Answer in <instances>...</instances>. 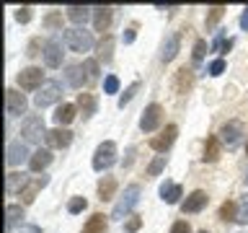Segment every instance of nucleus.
<instances>
[{
  "instance_id": "obj_30",
  "label": "nucleus",
  "mask_w": 248,
  "mask_h": 233,
  "mask_svg": "<svg viewBox=\"0 0 248 233\" xmlns=\"http://www.w3.org/2000/svg\"><path fill=\"white\" fill-rule=\"evenodd\" d=\"M111 50H114V39L106 34L104 39H101V44H98V60L108 62V60H111Z\"/></svg>"
},
{
  "instance_id": "obj_23",
  "label": "nucleus",
  "mask_w": 248,
  "mask_h": 233,
  "mask_svg": "<svg viewBox=\"0 0 248 233\" xmlns=\"http://www.w3.org/2000/svg\"><path fill=\"white\" fill-rule=\"evenodd\" d=\"M83 233H106V217L101 215V213L91 215L88 223L83 225Z\"/></svg>"
},
{
  "instance_id": "obj_15",
  "label": "nucleus",
  "mask_w": 248,
  "mask_h": 233,
  "mask_svg": "<svg viewBox=\"0 0 248 233\" xmlns=\"http://www.w3.org/2000/svg\"><path fill=\"white\" fill-rule=\"evenodd\" d=\"M96 106H98V99H96V93H88V91L78 93V109L83 112V116H85V119L96 114Z\"/></svg>"
},
{
  "instance_id": "obj_18",
  "label": "nucleus",
  "mask_w": 248,
  "mask_h": 233,
  "mask_svg": "<svg viewBox=\"0 0 248 233\" xmlns=\"http://www.w3.org/2000/svg\"><path fill=\"white\" fill-rule=\"evenodd\" d=\"M181 194H184L181 184H173V182H166V184H160V200H163V202H168V205H176Z\"/></svg>"
},
{
  "instance_id": "obj_25",
  "label": "nucleus",
  "mask_w": 248,
  "mask_h": 233,
  "mask_svg": "<svg viewBox=\"0 0 248 233\" xmlns=\"http://www.w3.org/2000/svg\"><path fill=\"white\" fill-rule=\"evenodd\" d=\"M83 73H85V70H83L80 65H70V67H67V83L73 85V88H83V83L88 81Z\"/></svg>"
},
{
  "instance_id": "obj_37",
  "label": "nucleus",
  "mask_w": 248,
  "mask_h": 233,
  "mask_svg": "<svg viewBox=\"0 0 248 233\" xmlns=\"http://www.w3.org/2000/svg\"><path fill=\"white\" fill-rule=\"evenodd\" d=\"M238 223L240 225H248V194L240 200V205H238Z\"/></svg>"
},
{
  "instance_id": "obj_50",
  "label": "nucleus",
  "mask_w": 248,
  "mask_h": 233,
  "mask_svg": "<svg viewBox=\"0 0 248 233\" xmlns=\"http://www.w3.org/2000/svg\"><path fill=\"white\" fill-rule=\"evenodd\" d=\"M199 233H209V231H199Z\"/></svg>"
},
{
  "instance_id": "obj_7",
  "label": "nucleus",
  "mask_w": 248,
  "mask_h": 233,
  "mask_svg": "<svg viewBox=\"0 0 248 233\" xmlns=\"http://www.w3.org/2000/svg\"><path fill=\"white\" fill-rule=\"evenodd\" d=\"M46 184H49V176H44V174H42V176H34V179H29V182H26V186H23V189L18 192V194H21V202H23V205H31V202L36 200V194L42 192Z\"/></svg>"
},
{
  "instance_id": "obj_1",
  "label": "nucleus",
  "mask_w": 248,
  "mask_h": 233,
  "mask_svg": "<svg viewBox=\"0 0 248 233\" xmlns=\"http://www.w3.org/2000/svg\"><path fill=\"white\" fill-rule=\"evenodd\" d=\"M65 44L73 52H88L93 47V36L83 26H73V29H65Z\"/></svg>"
},
{
  "instance_id": "obj_19",
  "label": "nucleus",
  "mask_w": 248,
  "mask_h": 233,
  "mask_svg": "<svg viewBox=\"0 0 248 233\" xmlns=\"http://www.w3.org/2000/svg\"><path fill=\"white\" fill-rule=\"evenodd\" d=\"M26 145H23V143H11V145H8V166H18V163L21 161H26Z\"/></svg>"
},
{
  "instance_id": "obj_8",
  "label": "nucleus",
  "mask_w": 248,
  "mask_h": 233,
  "mask_svg": "<svg viewBox=\"0 0 248 233\" xmlns=\"http://www.w3.org/2000/svg\"><path fill=\"white\" fill-rule=\"evenodd\" d=\"M18 85L23 91H34V88H39V85H44L42 67H23L18 73Z\"/></svg>"
},
{
  "instance_id": "obj_26",
  "label": "nucleus",
  "mask_w": 248,
  "mask_h": 233,
  "mask_svg": "<svg viewBox=\"0 0 248 233\" xmlns=\"http://www.w3.org/2000/svg\"><path fill=\"white\" fill-rule=\"evenodd\" d=\"M73 119H75V106L73 104L57 106V112H54V122H57V124H70Z\"/></svg>"
},
{
  "instance_id": "obj_41",
  "label": "nucleus",
  "mask_w": 248,
  "mask_h": 233,
  "mask_svg": "<svg viewBox=\"0 0 248 233\" xmlns=\"http://www.w3.org/2000/svg\"><path fill=\"white\" fill-rule=\"evenodd\" d=\"M104 91H106V93H116V91H119V78H116V75H108L106 81H104Z\"/></svg>"
},
{
  "instance_id": "obj_16",
  "label": "nucleus",
  "mask_w": 248,
  "mask_h": 233,
  "mask_svg": "<svg viewBox=\"0 0 248 233\" xmlns=\"http://www.w3.org/2000/svg\"><path fill=\"white\" fill-rule=\"evenodd\" d=\"M93 26H96V31H108V26H111V8H93Z\"/></svg>"
},
{
  "instance_id": "obj_49",
  "label": "nucleus",
  "mask_w": 248,
  "mask_h": 233,
  "mask_svg": "<svg viewBox=\"0 0 248 233\" xmlns=\"http://www.w3.org/2000/svg\"><path fill=\"white\" fill-rule=\"evenodd\" d=\"M246 184H248V174H246Z\"/></svg>"
},
{
  "instance_id": "obj_13",
  "label": "nucleus",
  "mask_w": 248,
  "mask_h": 233,
  "mask_svg": "<svg viewBox=\"0 0 248 233\" xmlns=\"http://www.w3.org/2000/svg\"><path fill=\"white\" fill-rule=\"evenodd\" d=\"M44 65L46 67H60L62 65V50H60V42L57 39H49L44 42Z\"/></svg>"
},
{
  "instance_id": "obj_4",
  "label": "nucleus",
  "mask_w": 248,
  "mask_h": 233,
  "mask_svg": "<svg viewBox=\"0 0 248 233\" xmlns=\"http://www.w3.org/2000/svg\"><path fill=\"white\" fill-rule=\"evenodd\" d=\"M62 96V88H60V83L57 81H46L42 88H39V93L34 96V104L39 106V109H44V106H49V104H54Z\"/></svg>"
},
{
  "instance_id": "obj_14",
  "label": "nucleus",
  "mask_w": 248,
  "mask_h": 233,
  "mask_svg": "<svg viewBox=\"0 0 248 233\" xmlns=\"http://www.w3.org/2000/svg\"><path fill=\"white\" fill-rule=\"evenodd\" d=\"M46 145H49V148H67L70 143H73V132H70V130H49V132H46Z\"/></svg>"
},
{
  "instance_id": "obj_38",
  "label": "nucleus",
  "mask_w": 248,
  "mask_h": 233,
  "mask_svg": "<svg viewBox=\"0 0 248 233\" xmlns=\"http://www.w3.org/2000/svg\"><path fill=\"white\" fill-rule=\"evenodd\" d=\"M44 29H62V13H49L44 18Z\"/></svg>"
},
{
  "instance_id": "obj_44",
  "label": "nucleus",
  "mask_w": 248,
  "mask_h": 233,
  "mask_svg": "<svg viewBox=\"0 0 248 233\" xmlns=\"http://www.w3.org/2000/svg\"><path fill=\"white\" fill-rule=\"evenodd\" d=\"M170 233H191V228H189L186 220H176L173 225H170Z\"/></svg>"
},
{
  "instance_id": "obj_48",
  "label": "nucleus",
  "mask_w": 248,
  "mask_h": 233,
  "mask_svg": "<svg viewBox=\"0 0 248 233\" xmlns=\"http://www.w3.org/2000/svg\"><path fill=\"white\" fill-rule=\"evenodd\" d=\"M246 153H248V143H246Z\"/></svg>"
},
{
  "instance_id": "obj_21",
  "label": "nucleus",
  "mask_w": 248,
  "mask_h": 233,
  "mask_svg": "<svg viewBox=\"0 0 248 233\" xmlns=\"http://www.w3.org/2000/svg\"><path fill=\"white\" fill-rule=\"evenodd\" d=\"M178 42H181V36H178V34H170L166 42H163V52H160V60H163V62H170V60L176 57Z\"/></svg>"
},
{
  "instance_id": "obj_24",
  "label": "nucleus",
  "mask_w": 248,
  "mask_h": 233,
  "mask_svg": "<svg viewBox=\"0 0 248 233\" xmlns=\"http://www.w3.org/2000/svg\"><path fill=\"white\" fill-rule=\"evenodd\" d=\"M114 192H116V179H114V176H104V179L98 182V197L106 202V200L114 197Z\"/></svg>"
},
{
  "instance_id": "obj_29",
  "label": "nucleus",
  "mask_w": 248,
  "mask_h": 233,
  "mask_svg": "<svg viewBox=\"0 0 248 233\" xmlns=\"http://www.w3.org/2000/svg\"><path fill=\"white\" fill-rule=\"evenodd\" d=\"M220 220H238V205L232 200H228V202H222L220 205Z\"/></svg>"
},
{
  "instance_id": "obj_43",
  "label": "nucleus",
  "mask_w": 248,
  "mask_h": 233,
  "mask_svg": "<svg viewBox=\"0 0 248 233\" xmlns=\"http://www.w3.org/2000/svg\"><path fill=\"white\" fill-rule=\"evenodd\" d=\"M16 21H18V23H29L31 21V8H18V11H16Z\"/></svg>"
},
{
  "instance_id": "obj_34",
  "label": "nucleus",
  "mask_w": 248,
  "mask_h": 233,
  "mask_svg": "<svg viewBox=\"0 0 248 233\" xmlns=\"http://www.w3.org/2000/svg\"><path fill=\"white\" fill-rule=\"evenodd\" d=\"M85 207H88V202H85V197H73V200H70L67 202V213H83V210Z\"/></svg>"
},
{
  "instance_id": "obj_28",
  "label": "nucleus",
  "mask_w": 248,
  "mask_h": 233,
  "mask_svg": "<svg viewBox=\"0 0 248 233\" xmlns=\"http://www.w3.org/2000/svg\"><path fill=\"white\" fill-rule=\"evenodd\" d=\"M23 186H26V179H23V174H16V171H11V174H8V182H5V192L13 194L16 189L21 192Z\"/></svg>"
},
{
  "instance_id": "obj_36",
  "label": "nucleus",
  "mask_w": 248,
  "mask_h": 233,
  "mask_svg": "<svg viewBox=\"0 0 248 233\" xmlns=\"http://www.w3.org/2000/svg\"><path fill=\"white\" fill-rule=\"evenodd\" d=\"M222 11H225L222 5H215V8H209V16H207V29H212L215 23L222 18Z\"/></svg>"
},
{
  "instance_id": "obj_47",
  "label": "nucleus",
  "mask_w": 248,
  "mask_h": 233,
  "mask_svg": "<svg viewBox=\"0 0 248 233\" xmlns=\"http://www.w3.org/2000/svg\"><path fill=\"white\" fill-rule=\"evenodd\" d=\"M21 233H42V228H39V225H26Z\"/></svg>"
},
{
  "instance_id": "obj_31",
  "label": "nucleus",
  "mask_w": 248,
  "mask_h": 233,
  "mask_svg": "<svg viewBox=\"0 0 248 233\" xmlns=\"http://www.w3.org/2000/svg\"><path fill=\"white\" fill-rule=\"evenodd\" d=\"M191 83H194V73L191 70H186V67H181L178 70V91H189L191 88Z\"/></svg>"
},
{
  "instance_id": "obj_9",
  "label": "nucleus",
  "mask_w": 248,
  "mask_h": 233,
  "mask_svg": "<svg viewBox=\"0 0 248 233\" xmlns=\"http://www.w3.org/2000/svg\"><path fill=\"white\" fill-rule=\"evenodd\" d=\"M176 135H178V127H176V124H168L166 130H160V135H155L150 140V148H153V150H158V153H166L168 148L173 145Z\"/></svg>"
},
{
  "instance_id": "obj_32",
  "label": "nucleus",
  "mask_w": 248,
  "mask_h": 233,
  "mask_svg": "<svg viewBox=\"0 0 248 233\" xmlns=\"http://www.w3.org/2000/svg\"><path fill=\"white\" fill-rule=\"evenodd\" d=\"M83 70H85V78H88V81H96L98 78V60H85Z\"/></svg>"
},
{
  "instance_id": "obj_2",
  "label": "nucleus",
  "mask_w": 248,
  "mask_h": 233,
  "mask_svg": "<svg viewBox=\"0 0 248 233\" xmlns=\"http://www.w3.org/2000/svg\"><path fill=\"white\" fill-rule=\"evenodd\" d=\"M114 163H116V143L106 140V143H101L96 148V153H93V168L96 171H108Z\"/></svg>"
},
{
  "instance_id": "obj_33",
  "label": "nucleus",
  "mask_w": 248,
  "mask_h": 233,
  "mask_svg": "<svg viewBox=\"0 0 248 233\" xmlns=\"http://www.w3.org/2000/svg\"><path fill=\"white\" fill-rule=\"evenodd\" d=\"M137 91H140V81H135V83H132V85H129V88H127V91H124V93H122V96H119V106H122V109H124V106H127V104H129V101H132V96H135V93H137Z\"/></svg>"
},
{
  "instance_id": "obj_11",
  "label": "nucleus",
  "mask_w": 248,
  "mask_h": 233,
  "mask_svg": "<svg viewBox=\"0 0 248 233\" xmlns=\"http://www.w3.org/2000/svg\"><path fill=\"white\" fill-rule=\"evenodd\" d=\"M207 202H209V197H207L204 189H194L189 197L181 202V210H184V213H189V215H194V213H199V210H204Z\"/></svg>"
},
{
  "instance_id": "obj_42",
  "label": "nucleus",
  "mask_w": 248,
  "mask_h": 233,
  "mask_svg": "<svg viewBox=\"0 0 248 233\" xmlns=\"http://www.w3.org/2000/svg\"><path fill=\"white\" fill-rule=\"evenodd\" d=\"M140 225H142V217H140V215H132L129 220H127V225H124V233H135Z\"/></svg>"
},
{
  "instance_id": "obj_10",
  "label": "nucleus",
  "mask_w": 248,
  "mask_h": 233,
  "mask_svg": "<svg viewBox=\"0 0 248 233\" xmlns=\"http://www.w3.org/2000/svg\"><path fill=\"white\" fill-rule=\"evenodd\" d=\"M160 122H163V109H160V104H150V106L145 109L142 119H140V127H142V132H153V130L160 127Z\"/></svg>"
},
{
  "instance_id": "obj_12",
  "label": "nucleus",
  "mask_w": 248,
  "mask_h": 233,
  "mask_svg": "<svg viewBox=\"0 0 248 233\" xmlns=\"http://www.w3.org/2000/svg\"><path fill=\"white\" fill-rule=\"evenodd\" d=\"M220 135H222V143L228 148H235L240 143V137H243V124H240L238 119H230L228 124H222Z\"/></svg>"
},
{
  "instance_id": "obj_27",
  "label": "nucleus",
  "mask_w": 248,
  "mask_h": 233,
  "mask_svg": "<svg viewBox=\"0 0 248 233\" xmlns=\"http://www.w3.org/2000/svg\"><path fill=\"white\" fill-rule=\"evenodd\" d=\"M23 217V207L21 205H8L5 207V231L11 233V228Z\"/></svg>"
},
{
  "instance_id": "obj_3",
  "label": "nucleus",
  "mask_w": 248,
  "mask_h": 233,
  "mask_svg": "<svg viewBox=\"0 0 248 233\" xmlns=\"http://www.w3.org/2000/svg\"><path fill=\"white\" fill-rule=\"evenodd\" d=\"M137 202H140V186H137V184H129L127 189H124V194L119 197V202L114 205L111 217H124V215H129V210L135 207Z\"/></svg>"
},
{
  "instance_id": "obj_17",
  "label": "nucleus",
  "mask_w": 248,
  "mask_h": 233,
  "mask_svg": "<svg viewBox=\"0 0 248 233\" xmlns=\"http://www.w3.org/2000/svg\"><path fill=\"white\" fill-rule=\"evenodd\" d=\"M52 163V153L46 150V148H39L36 153H31V158H29V166L31 171H44L46 166Z\"/></svg>"
},
{
  "instance_id": "obj_39",
  "label": "nucleus",
  "mask_w": 248,
  "mask_h": 233,
  "mask_svg": "<svg viewBox=\"0 0 248 233\" xmlns=\"http://www.w3.org/2000/svg\"><path fill=\"white\" fill-rule=\"evenodd\" d=\"M204 52H207V42H204V39H197V44H194V52H191L194 62H202V57H204Z\"/></svg>"
},
{
  "instance_id": "obj_35",
  "label": "nucleus",
  "mask_w": 248,
  "mask_h": 233,
  "mask_svg": "<svg viewBox=\"0 0 248 233\" xmlns=\"http://www.w3.org/2000/svg\"><path fill=\"white\" fill-rule=\"evenodd\" d=\"M163 168H166V155H158V158L147 166V176H158Z\"/></svg>"
},
{
  "instance_id": "obj_46",
  "label": "nucleus",
  "mask_w": 248,
  "mask_h": 233,
  "mask_svg": "<svg viewBox=\"0 0 248 233\" xmlns=\"http://www.w3.org/2000/svg\"><path fill=\"white\" fill-rule=\"evenodd\" d=\"M240 29L248 31V8H243V16H240Z\"/></svg>"
},
{
  "instance_id": "obj_5",
  "label": "nucleus",
  "mask_w": 248,
  "mask_h": 233,
  "mask_svg": "<svg viewBox=\"0 0 248 233\" xmlns=\"http://www.w3.org/2000/svg\"><path fill=\"white\" fill-rule=\"evenodd\" d=\"M26 106H29V101H26L23 93H18L16 88H8L5 91V112H8V116L26 114Z\"/></svg>"
},
{
  "instance_id": "obj_40",
  "label": "nucleus",
  "mask_w": 248,
  "mask_h": 233,
  "mask_svg": "<svg viewBox=\"0 0 248 233\" xmlns=\"http://www.w3.org/2000/svg\"><path fill=\"white\" fill-rule=\"evenodd\" d=\"M222 70H225V60H222V57H217V60L209 62L207 73H209V75H222Z\"/></svg>"
},
{
  "instance_id": "obj_20",
  "label": "nucleus",
  "mask_w": 248,
  "mask_h": 233,
  "mask_svg": "<svg viewBox=\"0 0 248 233\" xmlns=\"http://www.w3.org/2000/svg\"><path fill=\"white\" fill-rule=\"evenodd\" d=\"M220 158V137H215V135H209L207 137V143H204V155H202V161L204 163H212Z\"/></svg>"
},
{
  "instance_id": "obj_45",
  "label": "nucleus",
  "mask_w": 248,
  "mask_h": 233,
  "mask_svg": "<svg viewBox=\"0 0 248 233\" xmlns=\"http://www.w3.org/2000/svg\"><path fill=\"white\" fill-rule=\"evenodd\" d=\"M135 36H137V31H135V26H132V29H127V34L122 36V42L124 44H132V42H135Z\"/></svg>"
},
{
  "instance_id": "obj_6",
  "label": "nucleus",
  "mask_w": 248,
  "mask_h": 233,
  "mask_svg": "<svg viewBox=\"0 0 248 233\" xmlns=\"http://www.w3.org/2000/svg\"><path fill=\"white\" fill-rule=\"evenodd\" d=\"M21 135L26 137L29 143H39L42 137H46V132H44V119H42V116H29V119H23Z\"/></svg>"
},
{
  "instance_id": "obj_22",
  "label": "nucleus",
  "mask_w": 248,
  "mask_h": 233,
  "mask_svg": "<svg viewBox=\"0 0 248 233\" xmlns=\"http://www.w3.org/2000/svg\"><path fill=\"white\" fill-rule=\"evenodd\" d=\"M88 16H91V8H85V5H70L67 8V18L75 23V26H83L85 21H88Z\"/></svg>"
}]
</instances>
